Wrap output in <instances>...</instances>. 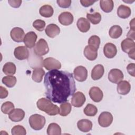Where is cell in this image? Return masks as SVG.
Masks as SVG:
<instances>
[{"label":"cell","instance_id":"cell-1","mask_svg":"<svg viewBox=\"0 0 135 135\" xmlns=\"http://www.w3.org/2000/svg\"><path fill=\"white\" fill-rule=\"evenodd\" d=\"M44 85L46 98L57 103L68 101L76 90L72 73L58 70H51L45 74Z\"/></svg>","mask_w":135,"mask_h":135},{"label":"cell","instance_id":"cell-2","mask_svg":"<svg viewBox=\"0 0 135 135\" xmlns=\"http://www.w3.org/2000/svg\"><path fill=\"white\" fill-rule=\"evenodd\" d=\"M36 105L39 110L45 112L49 115H55L59 113V108L49 99L42 98L38 99Z\"/></svg>","mask_w":135,"mask_h":135},{"label":"cell","instance_id":"cell-3","mask_svg":"<svg viewBox=\"0 0 135 135\" xmlns=\"http://www.w3.org/2000/svg\"><path fill=\"white\" fill-rule=\"evenodd\" d=\"M28 122L30 127L33 129L40 130L44 127L46 120L44 116L38 114H34L30 116Z\"/></svg>","mask_w":135,"mask_h":135},{"label":"cell","instance_id":"cell-4","mask_svg":"<svg viewBox=\"0 0 135 135\" xmlns=\"http://www.w3.org/2000/svg\"><path fill=\"white\" fill-rule=\"evenodd\" d=\"M34 54L40 57L46 54L49 51V48L47 42L43 38L40 39L34 47Z\"/></svg>","mask_w":135,"mask_h":135},{"label":"cell","instance_id":"cell-5","mask_svg":"<svg viewBox=\"0 0 135 135\" xmlns=\"http://www.w3.org/2000/svg\"><path fill=\"white\" fill-rule=\"evenodd\" d=\"M43 64L44 68L48 71L59 70L61 68V64L59 61L51 57L45 59L43 61Z\"/></svg>","mask_w":135,"mask_h":135},{"label":"cell","instance_id":"cell-6","mask_svg":"<svg viewBox=\"0 0 135 135\" xmlns=\"http://www.w3.org/2000/svg\"><path fill=\"white\" fill-rule=\"evenodd\" d=\"M113 121L112 114L108 111L102 112L98 118V123L102 127H108L110 126Z\"/></svg>","mask_w":135,"mask_h":135},{"label":"cell","instance_id":"cell-7","mask_svg":"<svg viewBox=\"0 0 135 135\" xmlns=\"http://www.w3.org/2000/svg\"><path fill=\"white\" fill-rule=\"evenodd\" d=\"M122 72L118 69H111L108 73L109 80L113 83H118L123 79Z\"/></svg>","mask_w":135,"mask_h":135},{"label":"cell","instance_id":"cell-8","mask_svg":"<svg viewBox=\"0 0 135 135\" xmlns=\"http://www.w3.org/2000/svg\"><path fill=\"white\" fill-rule=\"evenodd\" d=\"M73 74L76 80L79 82H83L87 79L88 71L85 67L80 65L74 69Z\"/></svg>","mask_w":135,"mask_h":135},{"label":"cell","instance_id":"cell-9","mask_svg":"<svg viewBox=\"0 0 135 135\" xmlns=\"http://www.w3.org/2000/svg\"><path fill=\"white\" fill-rule=\"evenodd\" d=\"M10 35L14 41L20 43L24 41L25 35L24 30L22 28L15 27L13 28L11 31Z\"/></svg>","mask_w":135,"mask_h":135},{"label":"cell","instance_id":"cell-10","mask_svg":"<svg viewBox=\"0 0 135 135\" xmlns=\"http://www.w3.org/2000/svg\"><path fill=\"white\" fill-rule=\"evenodd\" d=\"M86 100L84 94L82 92H76L74 93L71 99L72 105L76 108L82 107L85 103Z\"/></svg>","mask_w":135,"mask_h":135},{"label":"cell","instance_id":"cell-11","mask_svg":"<svg viewBox=\"0 0 135 135\" xmlns=\"http://www.w3.org/2000/svg\"><path fill=\"white\" fill-rule=\"evenodd\" d=\"M14 55L17 60H24L28 57L29 51L26 46H20L15 49Z\"/></svg>","mask_w":135,"mask_h":135},{"label":"cell","instance_id":"cell-12","mask_svg":"<svg viewBox=\"0 0 135 135\" xmlns=\"http://www.w3.org/2000/svg\"><path fill=\"white\" fill-rule=\"evenodd\" d=\"M37 38V36L34 32L30 31L27 32L25 34L23 41L25 46L30 49L34 47Z\"/></svg>","mask_w":135,"mask_h":135},{"label":"cell","instance_id":"cell-13","mask_svg":"<svg viewBox=\"0 0 135 135\" xmlns=\"http://www.w3.org/2000/svg\"><path fill=\"white\" fill-rule=\"evenodd\" d=\"M90 98L95 102H100L103 97L102 91L97 86L91 88L89 92Z\"/></svg>","mask_w":135,"mask_h":135},{"label":"cell","instance_id":"cell-14","mask_svg":"<svg viewBox=\"0 0 135 135\" xmlns=\"http://www.w3.org/2000/svg\"><path fill=\"white\" fill-rule=\"evenodd\" d=\"M25 117V112L20 108L14 109L8 115L9 119L13 122H20L22 121Z\"/></svg>","mask_w":135,"mask_h":135},{"label":"cell","instance_id":"cell-15","mask_svg":"<svg viewBox=\"0 0 135 135\" xmlns=\"http://www.w3.org/2000/svg\"><path fill=\"white\" fill-rule=\"evenodd\" d=\"M58 20L59 22L64 26H68L71 24L74 20L73 15L69 12H64L61 13L59 17Z\"/></svg>","mask_w":135,"mask_h":135},{"label":"cell","instance_id":"cell-16","mask_svg":"<svg viewBox=\"0 0 135 135\" xmlns=\"http://www.w3.org/2000/svg\"><path fill=\"white\" fill-rule=\"evenodd\" d=\"M103 53L105 57L109 59H112L114 57L117 53V47L113 43H108L104 46Z\"/></svg>","mask_w":135,"mask_h":135},{"label":"cell","instance_id":"cell-17","mask_svg":"<svg viewBox=\"0 0 135 135\" xmlns=\"http://www.w3.org/2000/svg\"><path fill=\"white\" fill-rule=\"evenodd\" d=\"M83 53L88 60L90 61H94L97 58L98 50L94 47L88 45L84 48Z\"/></svg>","mask_w":135,"mask_h":135},{"label":"cell","instance_id":"cell-18","mask_svg":"<svg viewBox=\"0 0 135 135\" xmlns=\"http://www.w3.org/2000/svg\"><path fill=\"white\" fill-rule=\"evenodd\" d=\"M121 47L124 52L129 53L130 52L135 50V43L132 40L127 38L121 42Z\"/></svg>","mask_w":135,"mask_h":135},{"label":"cell","instance_id":"cell-19","mask_svg":"<svg viewBox=\"0 0 135 135\" xmlns=\"http://www.w3.org/2000/svg\"><path fill=\"white\" fill-rule=\"evenodd\" d=\"M45 32L49 37L54 38L60 34V28L55 24H50L45 29Z\"/></svg>","mask_w":135,"mask_h":135},{"label":"cell","instance_id":"cell-20","mask_svg":"<svg viewBox=\"0 0 135 135\" xmlns=\"http://www.w3.org/2000/svg\"><path fill=\"white\" fill-rule=\"evenodd\" d=\"M78 129L83 132L90 131L92 128V123L88 119H81L77 122Z\"/></svg>","mask_w":135,"mask_h":135},{"label":"cell","instance_id":"cell-21","mask_svg":"<svg viewBox=\"0 0 135 135\" xmlns=\"http://www.w3.org/2000/svg\"><path fill=\"white\" fill-rule=\"evenodd\" d=\"M104 72V68L101 64L96 65L92 70L91 78L93 80H98L101 79Z\"/></svg>","mask_w":135,"mask_h":135},{"label":"cell","instance_id":"cell-22","mask_svg":"<svg viewBox=\"0 0 135 135\" xmlns=\"http://www.w3.org/2000/svg\"><path fill=\"white\" fill-rule=\"evenodd\" d=\"M131 85L127 81H121L118 83L117 92L121 95H126L130 91Z\"/></svg>","mask_w":135,"mask_h":135},{"label":"cell","instance_id":"cell-23","mask_svg":"<svg viewBox=\"0 0 135 135\" xmlns=\"http://www.w3.org/2000/svg\"><path fill=\"white\" fill-rule=\"evenodd\" d=\"M76 25L78 29L83 33L88 32L90 28V23L89 21L84 17H81L78 19Z\"/></svg>","mask_w":135,"mask_h":135},{"label":"cell","instance_id":"cell-24","mask_svg":"<svg viewBox=\"0 0 135 135\" xmlns=\"http://www.w3.org/2000/svg\"><path fill=\"white\" fill-rule=\"evenodd\" d=\"M131 13V11L130 7L124 5H120L117 9V15L121 18L124 19L129 17Z\"/></svg>","mask_w":135,"mask_h":135},{"label":"cell","instance_id":"cell-25","mask_svg":"<svg viewBox=\"0 0 135 135\" xmlns=\"http://www.w3.org/2000/svg\"><path fill=\"white\" fill-rule=\"evenodd\" d=\"M45 74V71L42 68H36L33 71L32 78L36 82L40 83L42 81L43 77Z\"/></svg>","mask_w":135,"mask_h":135},{"label":"cell","instance_id":"cell-26","mask_svg":"<svg viewBox=\"0 0 135 135\" xmlns=\"http://www.w3.org/2000/svg\"><path fill=\"white\" fill-rule=\"evenodd\" d=\"M100 6L101 9L105 13L111 12L114 7V3L112 0H101Z\"/></svg>","mask_w":135,"mask_h":135},{"label":"cell","instance_id":"cell-27","mask_svg":"<svg viewBox=\"0 0 135 135\" xmlns=\"http://www.w3.org/2000/svg\"><path fill=\"white\" fill-rule=\"evenodd\" d=\"M40 14L44 17H51L54 13L53 7L50 5H44L41 6L39 9Z\"/></svg>","mask_w":135,"mask_h":135},{"label":"cell","instance_id":"cell-28","mask_svg":"<svg viewBox=\"0 0 135 135\" xmlns=\"http://www.w3.org/2000/svg\"><path fill=\"white\" fill-rule=\"evenodd\" d=\"M2 70L5 74L7 75H13L16 72V68L13 63L8 62L4 65Z\"/></svg>","mask_w":135,"mask_h":135},{"label":"cell","instance_id":"cell-29","mask_svg":"<svg viewBox=\"0 0 135 135\" xmlns=\"http://www.w3.org/2000/svg\"><path fill=\"white\" fill-rule=\"evenodd\" d=\"M48 135H60L61 134V129L59 124L55 123H50L47 129Z\"/></svg>","mask_w":135,"mask_h":135},{"label":"cell","instance_id":"cell-30","mask_svg":"<svg viewBox=\"0 0 135 135\" xmlns=\"http://www.w3.org/2000/svg\"><path fill=\"white\" fill-rule=\"evenodd\" d=\"M122 34V28L117 25L112 26L109 31V36L112 38H118Z\"/></svg>","mask_w":135,"mask_h":135},{"label":"cell","instance_id":"cell-31","mask_svg":"<svg viewBox=\"0 0 135 135\" xmlns=\"http://www.w3.org/2000/svg\"><path fill=\"white\" fill-rule=\"evenodd\" d=\"M72 105L68 102H65L62 103L60 107L59 114L61 116H66L68 115L71 111Z\"/></svg>","mask_w":135,"mask_h":135},{"label":"cell","instance_id":"cell-32","mask_svg":"<svg viewBox=\"0 0 135 135\" xmlns=\"http://www.w3.org/2000/svg\"><path fill=\"white\" fill-rule=\"evenodd\" d=\"M2 83L8 88H12L15 86L16 83V78L13 75H8L3 78L2 80Z\"/></svg>","mask_w":135,"mask_h":135},{"label":"cell","instance_id":"cell-33","mask_svg":"<svg viewBox=\"0 0 135 135\" xmlns=\"http://www.w3.org/2000/svg\"><path fill=\"white\" fill-rule=\"evenodd\" d=\"M83 112L84 114L87 116L93 117L97 114L98 112V109L93 104L89 103L84 109Z\"/></svg>","mask_w":135,"mask_h":135},{"label":"cell","instance_id":"cell-34","mask_svg":"<svg viewBox=\"0 0 135 135\" xmlns=\"http://www.w3.org/2000/svg\"><path fill=\"white\" fill-rule=\"evenodd\" d=\"M86 17L88 21L94 25L99 24L101 20V15L99 12H95L93 14L87 13Z\"/></svg>","mask_w":135,"mask_h":135},{"label":"cell","instance_id":"cell-35","mask_svg":"<svg viewBox=\"0 0 135 135\" xmlns=\"http://www.w3.org/2000/svg\"><path fill=\"white\" fill-rule=\"evenodd\" d=\"M14 104L10 102L7 101L3 103L1 106V111L4 114H9L14 109Z\"/></svg>","mask_w":135,"mask_h":135},{"label":"cell","instance_id":"cell-36","mask_svg":"<svg viewBox=\"0 0 135 135\" xmlns=\"http://www.w3.org/2000/svg\"><path fill=\"white\" fill-rule=\"evenodd\" d=\"M88 44L90 46L94 47L97 50L99 49L100 44V38L97 35L91 36L88 40Z\"/></svg>","mask_w":135,"mask_h":135},{"label":"cell","instance_id":"cell-37","mask_svg":"<svg viewBox=\"0 0 135 135\" xmlns=\"http://www.w3.org/2000/svg\"><path fill=\"white\" fill-rule=\"evenodd\" d=\"M11 133L13 135H25L26 134V131L22 126L16 125L12 128Z\"/></svg>","mask_w":135,"mask_h":135},{"label":"cell","instance_id":"cell-38","mask_svg":"<svg viewBox=\"0 0 135 135\" xmlns=\"http://www.w3.org/2000/svg\"><path fill=\"white\" fill-rule=\"evenodd\" d=\"M33 26L38 31L41 32L44 30L45 26V22L42 20H36L33 23Z\"/></svg>","mask_w":135,"mask_h":135},{"label":"cell","instance_id":"cell-39","mask_svg":"<svg viewBox=\"0 0 135 135\" xmlns=\"http://www.w3.org/2000/svg\"><path fill=\"white\" fill-rule=\"evenodd\" d=\"M56 2L61 8H68L70 6L71 4V0H57Z\"/></svg>","mask_w":135,"mask_h":135},{"label":"cell","instance_id":"cell-40","mask_svg":"<svg viewBox=\"0 0 135 135\" xmlns=\"http://www.w3.org/2000/svg\"><path fill=\"white\" fill-rule=\"evenodd\" d=\"M134 69H135V64L133 63L129 64L127 66V70L128 72L130 75H131L133 77L135 76Z\"/></svg>","mask_w":135,"mask_h":135},{"label":"cell","instance_id":"cell-41","mask_svg":"<svg viewBox=\"0 0 135 135\" xmlns=\"http://www.w3.org/2000/svg\"><path fill=\"white\" fill-rule=\"evenodd\" d=\"M8 3L9 5L14 8H18L20 6L22 3L21 0H8Z\"/></svg>","mask_w":135,"mask_h":135},{"label":"cell","instance_id":"cell-42","mask_svg":"<svg viewBox=\"0 0 135 135\" xmlns=\"http://www.w3.org/2000/svg\"><path fill=\"white\" fill-rule=\"evenodd\" d=\"M8 92L6 88L1 86H0V98L1 99H4L8 95Z\"/></svg>","mask_w":135,"mask_h":135},{"label":"cell","instance_id":"cell-43","mask_svg":"<svg viewBox=\"0 0 135 135\" xmlns=\"http://www.w3.org/2000/svg\"><path fill=\"white\" fill-rule=\"evenodd\" d=\"M96 1H89V0H81L80 3L81 5L84 7H89L93 4Z\"/></svg>","mask_w":135,"mask_h":135},{"label":"cell","instance_id":"cell-44","mask_svg":"<svg viewBox=\"0 0 135 135\" xmlns=\"http://www.w3.org/2000/svg\"><path fill=\"white\" fill-rule=\"evenodd\" d=\"M127 37L129 38L132 40L133 41L135 39L134 37V29H130L127 34Z\"/></svg>","mask_w":135,"mask_h":135},{"label":"cell","instance_id":"cell-45","mask_svg":"<svg viewBox=\"0 0 135 135\" xmlns=\"http://www.w3.org/2000/svg\"><path fill=\"white\" fill-rule=\"evenodd\" d=\"M134 51L135 50H133L131 52H130L129 53H128V55H129V57L131 58L133 60H134Z\"/></svg>","mask_w":135,"mask_h":135},{"label":"cell","instance_id":"cell-46","mask_svg":"<svg viewBox=\"0 0 135 135\" xmlns=\"http://www.w3.org/2000/svg\"><path fill=\"white\" fill-rule=\"evenodd\" d=\"M134 19L133 18L131 21L130 22V29H134Z\"/></svg>","mask_w":135,"mask_h":135}]
</instances>
